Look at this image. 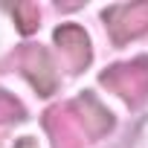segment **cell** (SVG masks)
<instances>
[{
    "label": "cell",
    "mask_w": 148,
    "mask_h": 148,
    "mask_svg": "<svg viewBox=\"0 0 148 148\" xmlns=\"http://www.w3.org/2000/svg\"><path fill=\"white\" fill-rule=\"evenodd\" d=\"M99 82L108 90H113L116 96H122L125 102L139 105V102L148 99V61L136 58V61H128V64H116V67L102 73Z\"/></svg>",
    "instance_id": "cell-1"
},
{
    "label": "cell",
    "mask_w": 148,
    "mask_h": 148,
    "mask_svg": "<svg viewBox=\"0 0 148 148\" xmlns=\"http://www.w3.org/2000/svg\"><path fill=\"white\" fill-rule=\"evenodd\" d=\"M105 23L110 29L113 44H128L131 38H139L148 32V3H128L113 6L105 12Z\"/></svg>",
    "instance_id": "cell-2"
},
{
    "label": "cell",
    "mask_w": 148,
    "mask_h": 148,
    "mask_svg": "<svg viewBox=\"0 0 148 148\" xmlns=\"http://www.w3.org/2000/svg\"><path fill=\"white\" fill-rule=\"evenodd\" d=\"M44 125L52 136V148H84V128L79 125L70 105L49 108L44 116Z\"/></svg>",
    "instance_id": "cell-3"
},
{
    "label": "cell",
    "mask_w": 148,
    "mask_h": 148,
    "mask_svg": "<svg viewBox=\"0 0 148 148\" xmlns=\"http://www.w3.org/2000/svg\"><path fill=\"white\" fill-rule=\"evenodd\" d=\"M18 64L41 96H49L55 90V70H52V61L44 47H23L18 52Z\"/></svg>",
    "instance_id": "cell-4"
},
{
    "label": "cell",
    "mask_w": 148,
    "mask_h": 148,
    "mask_svg": "<svg viewBox=\"0 0 148 148\" xmlns=\"http://www.w3.org/2000/svg\"><path fill=\"white\" fill-rule=\"evenodd\" d=\"M55 44L64 49L73 73H79V70H84L90 64V41H87V35H84L82 26L67 23V26L55 29Z\"/></svg>",
    "instance_id": "cell-5"
},
{
    "label": "cell",
    "mask_w": 148,
    "mask_h": 148,
    "mask_svg": "<svg viewBox=\"0 0 148 148\" xmlns=\"http://www.w3.org/2000/svg\"><path fill=\"white\" fill-rule=\"evenodd\" d=\"M73 108V113H76V119H79V125L84 128V134L87 136H93V139H99L102 134H108L110 131V125H113V119H110V113L90 96V93H84L82 99H76L70 105Z\"/></svg>",
    "instance_id": "cell-6"
},
{
    "label": "cell",
    "mask_w": 148,
    "mask_h": 148,
    "mask_svg": "<svg viewBox=\"0 0 148 148\" xmlns=\"http://www.w3.org/2000/svg\"><path fill=\"white\" fill-rule=\"evenodd\" d=\"M38 21H41V9L38 3H29V0H23V3L15 6V23L23 35H32L38 29Z\"/></svg>",
    "instance_id": "cell-7"
},
{
    "label": "cell",
    "mask_w": 148,
    "mask_h": 148,
    "mask_svg": "<svg viewBox=\"0 0 148 148\" xmlns=\"http://www.w3.org/2000/svg\"><path fill=\"white\" fill-rule=\"evenodd\" d=\"M12 119H23V108L18 99H12L9 93H0V125L12 122Z\"/></svg>",
    "instance_id": "cell-8"
},
{
    "label": "cell",
    "mask_w": 148,
    "mask_h": 148,
    "mask_svg": "<svg viewBox=\"0 0 148 148\" xmlns=\"http://www.w3.org/2000/svg\"><path fill=\"white\" fill-rule=\"evenodd\" d=\"M18 148H35V142H32V139H29V136H23V139H21V145H18Z\"/></svg>",
    "instance_id": "cell-9"
}]
</instances>
